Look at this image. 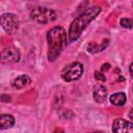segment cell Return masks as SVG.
I'll return each mask as SVG.
<instances>
[{
	"mask_svg": "<svg viewBox=\"0 0 133 133\" xmlns=\"http://www.w3.org/2000/svg\"><path fill=\"white\" fill-rule=\"evenodd\" d=\"M47 41L49 46L48 59L53 61L66 46V32L61 26L53 27L47 33Z\"/></svg>",
	"mask_w": 133,
	"mask_h": 133,
	"instance_id": "6da1fadb",
	"label": "cell"
},
{
	"mask_svg": "<svg viewBox=\"0 0 133 133\" xmlns=\"http://www.w3.org/2000/svg\"><path fill=\"white\" fill-rule=\"evenodd\" d=\"M101 12V7L94 6L85 10L83 14H81L79 17H77L70 25L69 28V39L70 42L76 41L82 33V31L85 29V27Z\"/></svg>",
	"mask_w": 133,
	"mask_h": 133,
	"instance_id": "7a4b0ae2",
	"label": "cell"
},
{
	"mask_svg": "<svg viewBox=\"0 0 133 133\" xmlns=\"http://www.w3.org/2000/svg\"><path fill=\"white\" fill-rule=\"evenodd\" d=\"M30 17L38 24H48L56 20V12L50 8L37 6L31 10Z\"/></svg>",
	"mask_w": 133,
	"mask_h": 133,
	"instance_id": "3957f363",
	"label": "cell"
},
{
	"mask_svg": "<svg viewBox=\"0 0 133 133\" xmlns=\"http://www.w3.org/2000/svg\"><path fill=\"white\" fill-rule=\"evenodd\" d=\"M82 74H83V65L80 62L75 61V62H72L71 64L66 65L62 70L61 77L64 81L70 82V81L78 80L82 76Z\"/></svg>",
	"mask_w": 133,
	"mask_h": 133,
	"instance_id": "277c9868",
	"label": "cell"
},
{
	"mask_svg": "<svg viewBox=\"0 0 133 133\" xmlns=\"http://www.w3.org/2000/svg\"><path fill=\"white\" fill-rule=\"evenodd\" d=\"M1 25L5 32L14 33L19 28V19L18 16L11 12H6L1 16Z\"/></svg>",
	"mask_w": 133,
	"mask_h": 133,
	"instance_id": "5b68a950",
	"label": "cell"
},
{
	"mask_svg": "<svg viewBox=\"0 0 133 133\" xmlns=\"http://www.w3.org/2000/svg\"><path fill=\"white\" fill-rule=\"evenodd\" d=\"M112 131L114 133H133V123L128 122L123 118H116L112 125Z\"/></svg>",
	"mask_w": 133,
	"mask_h": 133,
	"instance_id": "8992f818",
	"label": "cell"
},
{
	"mask_svg": "<svg viewBox=\"0 0 133 133\" xmlns=\"http://www.w3.org/2000/svg\"><path fill=\"white\" fill-rule=\"evenodd\" d=\"M1 57H2L3 61L17 62L20 60V52L15 47H7V48H4L2 50Z\"/></svg>",
	"mask_w": 133,
	"mask_h": 133,
	"instance_id": "52a82bcc",
	"label": "cell"
},
{
	"mask_svg": "<svg viewBox=\"0 0 133 133\" xmlns=\"http://www.w3.org/2000/svg\"><path fill=\"white\" fill-rule=\"evenodd\" d=\"M92 95H94V99L97 103H102L107 98V88L102 84H98L95 86Z\"/></svg>",
	"mask_w": 133,
	"mask_h": 133,
	"instance_id": "ba28073f",
	"label": "cell"
},
{
	"mask_svg": "<svg viewBox=\"0 0 133 133\" xmlns=\"http://www.w3.org/2000/svg\"><path fill=\"white\" fill-rule=\"evenodd\" d=\"M30 83H31V79L27 75H20L14 80L12 85H14L15 88L21 89V88H24V87L28 86Z\"/></svg>",
	"mask_w": 133,
	"mask_h": 133,
	"instance_id": "9c48e42d",
	"label": "cell"
},
{
	"mask_svg": "<svg viewBox=\"0 0 133 133\" xmlns=\"http://www.w3.org/2000/svg\"><path fill=\"white\" fill-rule=\"evenodd\" d=\"M109 101L114 106H123L127 101V97L124 92H115L110 96Z\"/></svg>",
	"mask_w": 133,
	"mask_h": 133,
	"instance_id": "30bf717a",
	"label": "cell"
},
{
	"mask_svg": "<svg viewBox=\"0 0 133 133\" xmlns=\"http://www.w3.org/2000/svg\"><path fill=\"white\" fill-rule=\"evenodd\" d=\"M15 124V118L10 114H1L0 115V129H8Z\"/></svg>",
	"mask_w": 133,
	"mask_h": 133,
	"instance_id": "8fae6325",
	"label": "cell"
},
{
	"mask_svg": "<svg viewBox=\"0 0 133 133\" xmlns=\"http://www.w3.org/2000/svg\"><path fill=\"white\" fill-rule=\"evenodd\" d=\"M119 25L123 28H133V20L129 19V18H123L119 21Z\"/></svg>",
	"mask_w": 133,
	"mask_h": 133,
	"instance_id": "7c38bea8",
	"label": "cell"
},
{
	"mask_svg": "<svg viewBox=\"0 0 133 133\" xmlns=\"http://www.w3.org/2000/svg\"><path fill=\"white\" fill-rule=\"evenodd\" d=\"M95 78L97 79V80H99V81H105V77H104V75L102 74V73H100L99 71H97V72H95Z\"/></svg>",
	"mask_w": 133,
	"mask_h": 133,
	"instance_id": "4fadbf2b",
	"label": "cell"
},
{
	"mask_svg": "<svg viewBox=\"0 0 133 133\" xmlns=\"http://www.w3.org/2000/svg\"><path fill=\"white\" fill-rule=\"evenodd\" d=\"M109 68H110L109 63H104L103 66H102V71H107V70H109Z\"/></svg>",
	"mask_w": 133,
	"mask_h": 133,
	"instance_id": "5bb4252c",
	"label": "cell"
},
{
	"mask_svg": "<svg viewBox=\"0 0 133 133\" xmlns=\"http://www.w3.org/2000/svg\"><path fill=\"white\" fill-rule=\"evenodd\" d=\"M129 71H130V74H131V76H133V62L131 63L130 68H129Z\"/></svg>",
	"mask_w": 133,
	"mask_h": 133,
	"instance_id": "9a60e30c",
	"label": "cell"
},
{
	"mask_svg": "<svg viewBox=\"0 0 133 133\" xmlns=\"http://www.w3.org/2000/svg\"><path fill=\"white\" fill-rule=\"evenodd\" d=\"M129 117L131 118V119H133V108L130 110V112H129Z\"/></svg>",
	"mask_w": 133,
	"mask_h": 133,
	"instance_id": "2e32d148",
	"label": "cell"
}]
</instances>
